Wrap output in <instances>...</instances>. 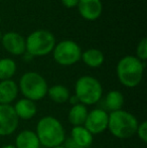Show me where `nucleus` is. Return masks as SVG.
Returning a JSON list of instances; mask_svg holds the SVG:
<instances>
[{
    "instance_id": "f257e3e1",
    "label": "nucleus",
    "mask_w": 147,
    "mask_h": 148,
    "mask_svg": "<svg viewBox=\"0 0 147 148\" xmlns=\"http://www.w3.org/2000/svg\"><path fill=\"white\" fill-rule=\"evenodd\" d=\"M36 134L40 146L53 148L63 145L66 140V131L62 122L53 116H44L36 124Z\"/></svg>"
},
{
    "instance_id": "f03ea898",
    "label": "nucleus",
    "mask_w": 147,
    "mask_h": 148,
    "mask_svg": "<svg viewBox=\"0 0 147 148\" xmlns=\"http://www.w3.org/2000/svg\"><path fill=\"white\" fill-rule=\"evenodd\" d=\"M144 68L145 62L133 56H126L117 64L118 80L127 88H135L141 83Z\"/></svg>"
},
{
    "instance_id": "7ed1b4c3",
    "label": "nucleus",
    "mask_w": 147,
    "mask_h": 148,
    "mask_svg": "<svg viewBox=\"0 0 147 148\" xmlns=\"http://www.w3.org/2000/svg\"><path fill=\"white\" fill-rule=\"evenodd\" d=\"M138 124L135 116L123 109L109 114L108 130L118 139H128L134 136Z\"/></svg>"
},
{
    "instance_id": "20e7f679",
    "label": "nucleus",
    "mask_w": 147,
    "mask_h": 148,
    "mask_svg": "<svg viewBox=\"0 0 147 148\" xmlns=\"http://www.w3.org/2000/svg\"><path fill=\"white\" fill-rule=\"evenodd\" d=\"M75 96L85 106L97 104L103 96V87L96 78L83 76L75 84Z\"/></svg>"
},
{
    "instance_id": "39448f33",
    "label": "nucleus",
    "mask_w": 147,
    "mask_h": 148,
    "mask_svg": "<svg viewBox=\"0 0 147 148\" xmlns=\"http://www.w3.org/2000/svg\"><path fill=\"white\" fill-rule=\"evenodd\" d=\"M18 90L23 97L30 101H40L46 96L49 86L45 79L36 72H27L21 76Z\"/></svg>"
},
{
    "instance_id": "423d86ee",
    "label": "nucleus",
    "mask_w": 147,
    "mask_h": 148,
    "mask_svg": "<svg viewBox=\"0 0 147 148\" xmlns=\"http://www.w3.org/2000/svg\"><path fill=\"white\" fill-rule=\"evenodd\" d=\"M55 45V38L51 31L37 29L31 32L25 40V51L32 57H42L53 51Z\"/></svg>"
},
{
    "instance_id": "0eeeda50",
    "label": "nucleus",
    "mask_w": 147,
    "mask_h": 148,
    "mask_svg": "<svg viewBox=\"0 0 147 148\" xmlns=\"http://www.w3.org/2000/svg\"><path fill=\"white\" fill-rule=\"evenodd\" d=\"M53 60L61 66H69L77 64L81 60L82 49L73 40H63L55 45L53 49Z\"/></svg>"
},
{
    "instance_id": "6e6552de",
    "label": "nucleus",
    "mask_w": 147,
    "mask_h": 148,
    "mask_svg": "<svg viewBox=\"0 0 147 148\" xmlns=\"http://www.w3.org/2000/svg\"><path fill=\"white\" fill-rule=\"evenodd\" d=\"M109 114L102 108H96L88 113L84 127L92 135L101 134L108 129Z\"/></svg>"
},
{
    "instance_id": "1a4fd4ad",
    "label": "nucleus",
    "mask_w": 147,
    "mask_h": 148,
    "mask_svg": "<svg viewBox=\"0 0 147 148\" xmlns=\"http://www.w3.org/2000/svg\"><path fill=\"white\" fill-rule=\"evenodd\" d=\"M19 119L13 106L0 105V136H9L18 128Z\"/></svg>"
},
{
    "instance_id": "9d476101",
    "label": "nucleus",
    "mask_w": 147,
    "mask_h": 148,
    "mask_svg": "<svg viewBox=\"0 0 147 148\" xmlns=\"http://www.w3.org/2000/svg\"><path fill=\"white\" fill-rule=\"evenodd\" d=\"M2 45L9 53L20 56L25 53V39L19 33L10 31L1 37Z\"/></svg>"
},
{
    "instance_id": "9b49d317",
    "label": "nucleus",
    "mask_w": 147,
    "mask_h": 148,
    "mask_svg": "<svg viewBox=\"0 0 147 148\" xmlns=\"http://www.w3.org/2000/svg\"><path fill=\"white\" fill-rule=\"evenodd\" d=\"M77 7L81 16L91 21L100 17L103 10L101 0H79Z\"/></svg>"
},
{
    "instance_id": "f8f14e48",
    "label": "nucleus",
    "mask_w": 147,
    "mask_h": 148,
    "mask_svg": "<svg viewBox=\"0 0 147 148\" xmlns=\"http://www.w3.org/2000/svg\"><path fill=\"white\" fill-rule=\"evenodd\" d=\"M18 85L13 80L0 81V105H10L18 96Z\"/></svg>"
},
{
    "instance_id": "ddd939ff",
    "label": "nucleus",
    "mask_w": 147,
    "mask_h": 148,
    "mask_svg": "<svg viewBox=\"0 0 147 148\" xmlns=\"http://www.w3.org/2000/svg\"><path fill=\"white\" fill-rule=\"evenodd\" d=\"M13 109L18 119L22 120H30L36 115L37 112L36 102L30 101L25 98L18 100L13 106Z\"/></svg>"
},
{
    "instance_id": "4468645a",
    "label": "nucleus",
    "mask_w": 147,
    "mask_h": 148,
    "mask_svg": "<svg viewBox=\"0 0 147 148\" xmlns=\"http://www.w3.org/2000/svg\"><path fill=\"white\" fill-rule=\"evenodd\" d=\"M15 148H39L40 143L38 141L34 131L26 129L20 131L15 138Z\"/></svg>"
},
{
    "instance_id": "2eb2a0df",
    "label": "nucleus",
    "mask_w": 147,
    "mask_h": 148,
    "mask_svg": "<svg viewBox=\"0 0 147 148\" xmlns=\"http://www.w3.org/2000/svg\"><path fill=\"white\" fill-rule=\"evenodd\" d=\"M70 138L82 148H88L92 146L93 135L84 126L73 127Z\"/></svg>"
},
{
    "instance_id": "dca6fc26",
    "label": "nucleus",
    "mask_w": 147,
    "mask_h": 148,
    "mask_svg": "<svg viewBox=\"0 0 147 148\" xmlns=\"http://www.w3.org/2000/svg\"><path fill=\"white\" fill-rule=\"evenodd\" d=\"M88 113L89 111L87 106L83 105L81 103H78L76 105L72 106V108L70 109L69 115H68V120H69V122L74 127L84 126Z\"/></svg>"
},
{
    "instance_id": "f3484780",
    "label": "nucleus",
    "mask_w": 147,
    "mask_h": 148,
    "mask_svg": "<svg viewBox=\"0 0 147 148\" xmlns=\"http://www.w3.org/2000/svg\"><path fill=\"white\" fill-rule=\"evenodd\" d=\"M81 59L90 68H99L104 62V55L101 51L97 49H87L86 51L82 53Z\"/></svg>"
},
{
    "instance_id": "a211bd4d",
    "label": "nucleus",
    "mask_w": 147,
    "mask_h": 148,
    "mask_svg": "<svg viewBox=\"0 0 147 148\" xmlns=\"http://www.w3.org/2000/svg\"><path fill=\"white\" fill-rule=\"evenodd\" d=\"M46 95L55 103L64 104L69 101L71 94L67 87L63 86V85H53L51 88H49Z\"/></svg>"
},
{
    "instance_id": "6ab92c4d",
    "label": "nucleus",
    "mask_w": 147,
    "mask_h": 148,
    "mask_svg": "<svg viewBox=\"0 0 147 148\" xmlns=\"http://www.w3.org/2000/svg\"><path fill=\"white\" fill-rule=\"evenodd\" d=\"M124 105V96L119 91H110L105 98V106L110 112L122 110Z\"/></svg>"
},
{
    "instance_id": "aec40b11",
    "label": "nucleus",
    "mask_w": 147,
    "mask_h": 148,
    "mask_svg": "<svg viewBox=\"0 0 147 148\" xmlns=\"http://www.w3.org/2000/svg\"><path fill=\"white\" fill-rule=\"evenodd\" d=\"M16 73V64L13 60L1 59L0 60V81L11 80Z\"/></svg>"
},
{
    "instance_id": "412c9836",
    "label": "nucleus",
    "mask_w": 147,
    "mask_h": 148,
    "mask_svg": "<svg viewBox=\"0 0 147 148\" xmlns=\"http://www.w3.org/2000/svg\"><path fill=\"white\" fill-rule=\"evenodd\" d=\"M136 56L137 59H139L141 62H145L147 59V39L142 38L139 41L137 47H136Z\"/></svg>"
},
{
    "instance_id": "4be33fe9",
    "label": "nucleus",
    "mask_w": 147,
    "mask_h": 148,
    "mask_svg": "<svg viewBox=\"0 0 147 148\" xmlns=\"http://www.w3.org/2000/svg\"><path fill=\"white\" fill-rule=\"evenodd\" d=\"M136 134L138 135L139 139L142 142H147V122L146 121H142L141 123L138 124L137 130H136Z\"/></svg>"
},
{
    "instance_id": "5701e85b",
    "label": "nucleus",
    "mask_w": 147,
    "mask_h": 148,
    "mask_svg": "<svg viewBox=\"0 0 147 148\" xmlns=\"http://www.w3.org/2000/svg\"><path fill=\"white\" fill-rule=\"evenodd\" d=\"M63 146L65 148H82L81 146H79L76 142H74L70 137L69 138H66V140L63 143Z\"/></svg>"
},
{
    "instance_id": "b1692460",
    "label": "nucleus",
    "mask_w": 147,
    "mask_h": 148,
    "mask_svg": "<svg viewBox=\"0 0 147 148\" xmlns=\"http://www.w3.org/2000/svg\"><path fill=\"white\" fill-rule=\"evenodd\" d=\"M62 3L67 8H74L78 5L79 0H62Z\"/></svg>"
},
{
    "instance_id": "393cba45",
    "label": "nucleus",
    "mask_w": 147,
    "mask_h": 148,
    "mask_svg": "<svg viewBox=\"0 0 147 148\" xmlns=\"http://www.w3.org/2000/svg\"><path fill=\"white\" fill-rule=\"evenodd\" d=\"M68 102H70V104H71L72 106H74V105H76V104L80 103V102H79V100H78V98H77L75 95L70 96V99H69V101H68Z\"/></svg>"
},
{
    "instance_id": "a878e982",
    "label": "nucleus",
    "mask_w": 147,
    "mask_h": 148,
    "mask_svg": "<svg viewBox=\"0 0 147 148\" xmlns=\"http://www.w3.org/2000/svg\"><path fill=\"white\" fill-rule=\"evenodd\" d=\"M22 56H23V60H26V62H29V60H31L32 58H34L31 55H30V53H28L27 51H25V53H24Z\"/></svg>"
},
{
    "instance_id": "bb28decb",
    "label": "nucleus",
    "mask_w": 147,
    "mask_h": 148,
    "mask_svg": "<svg viewBox=\"0 0 147 148\" xmlns=\"http://www.w3.org/2000/svg\"><path fill=\"white\" fill-rule=\"evenodd\" d=\"M1 148H15V146L12 144H6V145H3Z\"/></svg>"
},
{
    "instance_id": "cd10ccee",
    "label": "nucleus",
    "mask_w": 147,
    "mask_h": 148,
    "mask_svg": "<svg viewBox=\"0 0 147 148\" xmlns=\"http://www.w3.org/2000/svg\"><path fill=\"white\" fill-rule=\"evenodd\" d=\"M53 148H65L63 145H59V146H57V147H53Z\"/></svg>"
},
{
    "instance_id": "c85d7f7f",
    "label": "nucleus",
    "mask_w": 147,
    "mask_h": 148,
    "mask_svg": "<svg viewBox=\"0 0 147 148\" xmlns=\"http://www.w3.org/2000/svg\"><path fill=\"white\" fill-rule=\"evenodd\" d=\"M39 148H46V147H43V146H40V147H39Z\"/></svg>"
},
{
    "instance_id": "c756f323",
    "label": "nucleus",
    "mask_w": 147,
    "mask_h": 148,
    "mask_svg": "<svg viewBox=\"0 0 147 148\" xmlns=\"http://www.w3.org/2000/svg\"><path fill=\"white\" fill-rule=\"evenodd\" d=\"M1 37H2V36H1V33H0V38H1Z\"/></svg>"
},
{
    "instance_id": "7c9ffc66",
    "label": "nucleus",
    "mask_w": 147,
    "mask_h": 148,
    "mask_svg": "<svg viewBox=\"0 0 147 148\" xmlns=\"http://www.w3.org/2000/svg\"><path fill=\"white\" fill-rule=\"evenodd\" d=\"M88 148H94V147H92V146H91V147H88Z\"/></svg>"
},
{
    "instance_id": "2f4dec72",
    "label": "nucleus",
    "mask_w": 147,
    "mask_h": 148,
    "mask_svg": "<svg viewBox=\"0 0 147 148\" xmlns=\"http://www.w3.org/2000/svg\"><path fill=\"white\" fill-rule=\"evenodd\" d=\"M0 22H1V17H0Z\"/></svg>"
}]
</instances>
